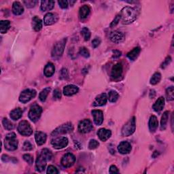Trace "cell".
I'll return each instance as SVG.
<instances>
[{
    "instance_id": "obj_52",
    "label": "cell",
    "mask_w": 174,
    "mask_h": 174,
    "mask_svg": "<svg viewBox=\"0 0 174 174\" xmlns=\"http://www.w3.org/2000/svg\"><path fill=\"white\" fill-rule=\"evenodd\" d=\"M109 172L110 173H118L119 171H118V168L116 167L115 165H111L110 167Z\"/></svg>"
},
{
    "instance_id": "obj_42",
    "label": "cell",
    "mask_w": 174,
    "mask_h": 174,
    "mask_svg": "<svg viewBox=\"0 0 174 174\" xmlns=\"http://www.w3.org/2000/svg\"><path fill=\"white\" fill-rule=\"evenodd\" d=\"M23 3H25V5L27 7H28V8H32V7H35V6L36 5L37 2L33 1V0H27V1H24Z\"/></svg>"
},
{
    "instance_id": "obj_40",
    "label": "cell",
    "mask_w": 174,
    "mask_h": 174,
    "mask_svg": "<svg viewBox=\"0 0 174 174\" xmlns=\"http://www.w3.org/2000/svg\"><path fill=\"white\" fill-rule=\"evenodd\" d=\"M22 157H23V159H24L29 165H32V163H33V158L31 154H25L23 155Z\"/></svg>"
},
{
    "instance_id": "obj_41",
    "label": "cell",
    "mask_w": 174,
    "mask_h": 174,
    "mask_svg": "<svg viewBox=\"0 0 174 174\" xmlns=\"http://www.w3.org/2000/svg\"><path fill=\"white\" fill-rule=\"evenodd\" d=\"M99 146V143L95 140H91L88 144V148L91 150H94L96 149L97 147Z\"/></svg>"
},
{
    "instance_id": "obj_48",
    "label": "cell",
    "mask_w": 174,
    "mask_h": 174,
    "mask_svg": "<svg viewBox=\"0 0 174 174\" xmlns=\"http://www.w3.org/2000/svg\"><path fill=\"white\" fill-rule=\"evenodd\" d=\"M171 61H172V58H171V57L168 56V57L165 59V61L163 63V64H162V65H161V68H162V69L165 68L167 66V65H169V64L170 63V62H171Z\"/></svg>"
},
{
    "instance_id": "obj_29",
    "label": "cell",
    "mask_w": 174,
    "mask_h": 174,
    "mask_svg": "<svg viewBox=\"0 0 174 174\" xmlns=\"http://www.w3.org/2000/svg\"><path fill=\"white\" fill-rule=\"evenodd\" d=\"M140 52H141V49L140 47L135 48L132 50V51H130L128 54H127V57H128L131 61L136 60L139 55H140Z\"/></svg>"
},
{
    "instance_id": "obj_26",
    "label": "cell",
    "mask_w": 174,
    "mask_h": 174,
    "mask_svg": "<svg viewBox=\"0 0 174 174\" xmlns=\"http://www.w3.org/2000/svg\"><path fill=\"white\" fill-rule=\"evenodd\" d=\"M55 67L52 63H48L46 65L44 69V73L46 77H51L55 73Z\"/></svg>"
},
{
    "instance_id": "obj_20",
    "label": "cell",
    "mask_w": 174,
    "mask_h": 174,
    "mask_svg": "<svg viewBox=\"0 0 174 174\" xmlns=\"http://www.w3.org/2000/svg\"><path fill=\"white\" fill-rule=\"evenodd\" d=\"M107 95L105 93H102L99 95L97 97L95 98V102L93 103L94 106H102L106 105L107 103Z\"/></svg>"
},
{
    "instance_id": "obj_16",
    "label": "cell",
    "mask_w": 174,
    "mask_h": 174,
    "mask_svg": "<svg viewBox=\"0 0 174 174\" xmlns=\"http://www.w3.org/2000/svg\"><path fill=\"white\" fill-rule=\"evenodd\" d=\"M110 40L114 43H121L124 40H125V36L124 34L118 31H114L112 32L110 35Z\"/></svg>"
},
{
    "instance_id": "obj_24",
    "label": "cell",
    "mask_w": 174,
    "mask_h": 174,
    "mask_svg": "<svg viewBox=\"0 0 174 174\" xmlns=\"http://www.w3.org/2000/svg\"><path fill=\"white\" fill-rule=\"evenodd\" d=\"M12 12L14 15H21L24 12V8H23V6L20 2H14L12 4Z\"/></svg>"
},
{
    "instance_id": "obj_23",
    "label": "cell",
    "mask_w": 174,
    "mask_h": 174,
    "mask_svg": "<svg viewBox=\"0 0 174 174\" xmlns=\"http://www.w3.org/2000/svg\"><path fill=\"white\" fill-rule=\"evenodd\" d=\"M164 106H165V99L163 97H159L155 103L154 104L153 109L154 111L157 112H160L161 111L163 110Z\"/></svg>"
},
{
    "instance_id": "obj_28",
    "label": "cell",
    "mask_w": 174,
    "mask_h": 174,
    "mask_svg": "<svg viewBox=\"0 0 174 174\" xmlns=\"http://www.w3.org/2000/svg\"><path fill=\"white\" fill-rule=\"evenodd\" d=\"M22 110L21 109L20 107H17L16 109L13 110L10 112V118L13 121H17L19 118L22 117Z\"/></svg>"
},
{
    "instance_id": "obj_17",
    "label": "cell",
    "mask_w": 174,
    "mask_h": 174,
    "mask_svg": "<svg viewBox=\"0 0 174 174\" xmlns=\"http://www.w3.org/2000/svg\"><path fill=\"white\" fill-rule=\"evenodd\" d=\"M58 21V16L56 14L49 12L46 14L44 18V22L46 25H51Z\"/></svg>"
},
{
    "instance_id": "obj_1",
    "label": "cell",
    "mask_w": 174,
    "mask_h": 174,
    "mask_svg": "<svg viewBox=\"0 0 174 174\" xmlns=\"http://www.w3.org/2000/svg\"><path fill=\"white\" fill-rule=\"evenodd\" d=\"M120 16L123 24L128 25L135 21L137 18V12L133 7L126 6L121 10Z\"/></svg>"
},
{
    "instance_id": "obj_18",
    "label": "cell",
    "mask_w": 174,
    "mask_h": 174,
    "mask_svg": "<svg viewBox=\"0 0 174 174\" xmlns=\"http://www.w3.org/2000/svg\"><path fill=\"white\" fill-rule=\"evenodd\" d=\"M112 132L110 130H108L106 129H100L98 132H97V135L99 138V140L102 142H106L107 141L108 139L111 137Z\"/></svg>"
},
{
    "instance_id": "obj_49",
    "label": "cell",
    "mask_w": 174,
    "mask_h": 174,
    "mask_svg": "<svg viewBox=\"0 0 174 174\" xmlns=\"http://www.w3.org/2000/svg\"><path fill=\"white\" fill-rule=\"evenodd\" d=\"M59 3V6L63 9H66L68 7V2L67 1H65V0H61V1H59L58 2Z\"/></svg>"
},
{
    "instance_id": "obj_8",
    "label": "cell",
    "mask_w": 174,
    "mask_h": 174,
    "mask_svg": "<svg viewBox=\"0 0 174 174\" xmlns=\"http://www.w3.org/2000/svg\"><path fill=\"white\" fill-rule=\"evenodd\" d=\"M73 128L72 124L70 122H67L66 124H64V125H61L59 127H57L55 131H53V132L52 133V136H57V135H59L70 133L73 131Z\"/></svg>"
},
{
    "instance_id": "obj_6",
    "label": "cell",
    "mask_w": 174,
    "mask_h": 174,
    "mask_svg": "<svg viewBox=\"0 0 174 174\" xmlns=\"http://www.w3.org/2000/svg\"><path fill=\"white\" fill-rule=\"evenodd\" d=\"M18 131L23 136L28 137L33 133V129L30 124L27 121H22L18 124Z\"/></svg>"
},
{
    "instance_id": "obj_37",
    "label": "cell",
    "mask_w": 174,
    "mask_h": 174,
    "mask_svg": "<svg viewBox=\"0 0 174 174\" xmlns=\"http://www.w3.org/2000/svg\"><path fill=\"white\" fill-rule=\"evenodd\" d=\"M2 124L3 125V127L6 129V130H12L14 129V125L11 122V121H10L7 118H3V120L2 121Z\"/></svg>"
},
{
    "instance_id": "obj_27",
    "label": "cell",
    "mask_w": 174,
    "mask_h": 174,
    "mask_svg": "<svg viewBox=\"0 0 174 174\" xmlns=\"http://www.w3.org/2000/svg\"><path fill=\"white\" fill-rule=\"evenodd\" d=\"M32 27L34 31L39 32L42 28V21L41 19L37 17H34L32 19Z\"/></svg>"
},
{
    "instance_id": "obj_46",
    "label": "cell",
    "mask_w": 174,
    "mask_h": 174,
    "mask_svg": "<svg viewBox=\"0 0 174 174\" xmlns=\"http://www.w3.org/2000/svg\"><path fill=\"white\" fill-rule=\"evenodd\" d=\"M80 54L84 58H88L90 57V52L87 48H82L80 50Z\"/></svg>"
},
{
    "instance_id": "obj_3",
    "label": "cell",
    "mask_w": 174,
    "mask_h": 174,
    "mask_svg": "<svg viewBox=\"0 0 174 174\" xmlns=\"http://www.w3.org/2000/svg\"><path fill=\"white\" fill-rule=\"evenodd\" d=\"M66 42H67V39L66 38H64V39L58 42L57 43H56L55 45L54 46L51 53L52 57L53 58H55V59H58V58H59L60 57L62 56L64 52Z\"/></svg>"
},
{
    "instance_id": "obj_35",
    "label": "cell",
    "mask_w": 174,
    "mask_h": 174,
    "mask_svg": "<svg viewBox=\"0 0 174 174\" xmlns=\"http://www.w3.org/2000/svg\"><path fill=\"white\" fill-rule=\"evenodd\" d=\"M161 80V74L159 72L154 73L152 75L151 79H150V84L155 85L160 82Z\"/></svg>"
},
{
    "instance_id": "obj_12",
    "label": "cell",
    "mask_w": 174,
    "mask_h": 174,
    "mask_svg": "<svg viewBox=\"0 0 174 174\" xmlns=\"http://www.w3.org/2000/svg\"><path fill=\"white\" fill-rule=\"evenodd\" d=\"M47 161L48 160L46 159V158L42 155V154L40 153L36 161V169L38 172H42L44 171L46 168V162H47Z\"/></svg>"
},
{
    "instance_id": "obj_51",
    "label": "cell",
    "mask_w": 174,
    "mask_h": 174,
    "mask_svg": "<svg viewBox=\"0 0 174 174\" xmlns=\"http://www.w3.org/2000/svg\"><path fill=\"white\" fill-rule=\"evenodd\" d=\"M100 43H101V40H100L99 38H95V39L92 40V47L95 48H97V47H98V46L100 44Z\"/></svg>"
},
{
    "instance_id": "obj_53",
    "label": "cell",
    "mask_w": 174,
    "mask_h": 174,
    "mask_svg": "<svg viewBox=\"0 0 174 174\" xmlns=\"http://www.w3.org/2000/svg\"><path fill=\"white\" fill-rule=\"evenodd\" d=\"M121 56V52L117 51V50H115V51H113V58H118Z\"/></svg>"
},
{
    "instance_id": "obj_5",
    "label": "cell",
    "mask_w": 174,
    "mask_h": 174,
    "mask_svg": "<svg viewBox=\"0 0 174 174\" xmlns=\"http://www.w3.org/2000/svg\"><path fill=\"white\" fill-rule=\"evenodd\" d=\"M135 131V118L133 117L127 122L122 129V135L123 136L128 137L132 135Z\"/></svg>"
},
{
    "instance_id": "obj_43",
    "label": "cell",
    "mask_w": 174,
    "mask_h": 174,
    "mask_svg": "<svg viewBox=\"0 0 174 174\" xmlns=\"http://www.w3.org/2000/svg\"><path fill=\"white\" fill-rule=\"evenodd\" d=\"M33 148V145L31 144L29 141H26L24 144H23L22 149L23 150H25V151H30V150H32Z\"/></svg>"
},
{
    "instance_id": "obj_34",
    "label": "cell",
    "mask_w": 174,
    "mask_h": 174,
    "mask_svg": "<svg viewBox=\"0 0 174 174\" xmlns=\"http://www.w3.org/2000/svg\"><path fill=\"white\" fill-rule=\"evenodd\" d=\"M118 97H119V95L118 92L115 91H111L109 92V93H108L107 98L110 102H112V103L116 102L118 100Z\"/></svg>"
},
{
    "instance_id": "obj_44",
    "label": "cell",
    "mask_w": 174,
    "mask_h": 174,
    "mask_svg": "<svg viewBox=\"0 0 174 174\" xmlns=\"http://www.w3.org/2000/svg\"><path fill=\"white\" fill-rule=\"evenodd\" d=\"M47 173L48 174H57L59 173L58 169L53 165H50L47 169Z\"/></svg>"
},
{
    "instance_id": "obj_33",
    "label": "cell",
    "mask_w": 174,
    "mask_h": 174,
    "mask_svg": "<svg viewBox=\"0 0 174 174\" xmlns=\"http://www.w3.org/2000/svg\"><path fill=\"white\" fill-rule=\"evenodd\" d=\"M51 88H44V90H42L41 91V92L40 93V95H39V99L40 101L42 102H44L46 100V98H47V97L49 94V92H51Z\"/></svg>"
},
{
    "instance_id": "obj_31",
    "label": "cell",
    "mask_w": 174,
    "mask_h": 174,
    "mask_svg": "<svg viewBox=\"0 0 174 174\" xmlns=\"http://www.w3.org/2000/svg\"><path fill=\"white\" fill-rule=\"evenodd\" d=\"M169 119V112L165 111L162 116L161 121V130L163 131L167 127V124Z\"/></svg>"
},
{
    "instance_id": "obj_13",
    "label": "cell",
    "mask_w": 174,
    "mask_h": 174,
    "mask_svg": "<svg viewBox=\"0 0 174 174\" xmlns=\"http://www.w3.org/2000/svg\"><path fill=\"white\" fill-rule=\"evenodd\" d=\"M122 65L121 63H118L114 65L111 72V76L113 79H118L121 76L122 73Z\"/></svg>"
},
{
    "instance_id": "obj_32",
    "label": "cell",
    "mask_w": 174,
    "mask_h": 174,
    "mask_svg": "<svg viewBox=\"0 0 174 174\" xmlns=\"http://www.w3.org/2000/svg\"><path fill=\"white\" fill-rule=\"evenodd\" d=\"M10 22L9 21H2L0 22V31L2 33H6L10 29Z\"/></svg>"
},
{
    "instance_id": "obj_2",
    "label": "cell",
    "mask_w": 174,
    "mask_h": 174,
    "mask_svg": "<svg viewBox=\"0 0 174 174\" xmlns=\"http://www.w3.org/2000/svg\"><path fill=\"white\" fill-rule=\"evenodd\" d=\"M18 142L17 140L16 134L13 132H11L7 134L4 140L5 148L9 151H14L18 148Z\"/></svg>"
},
{
    "instance_id": "obj_45",
    "label": "cell",
    "mask_w": 174,
    "mask_h": 174,
    "mask_svg": "<svg viewBox=\"0 0 174 174\" xmlns=\"http://www.w3.org/2000/svg\"><path fill=\"white\" fill-rule=\"evenodd\" d=\"M68 77H69V75H68L67 69L65 68L62 69L60 72L61 79H67V78H68Z\"/></svg>"
},
{
    "instance_id": "obj_36",
    "label": "cell",
    "mask_w": 174,
    "mask_h": 174,
    "mask_svg": "<svg viewBox=\"0 0 174 174\" xmlns=\"http://www.w3.org/2000/svg\"><path fill=\"white\" fill-rule=\"evenodd\" d=\"M173 92H174L173 87H170L167 88V90H166V97H167V99L168 101H173V100L174 99Z\"/></svg>"
},
{
    "instance_id": "obj_50",
    "label": "cell",
    "mask_w": 174,
    "mask_h": 174,
    "mask_svg": "<svg viewBox=\"0 0 174 174\" xmlns=\"http://www.w3.org/2000/svg\"><path fill=\"white\" fill-rule=\"evenodd\" d=\"M120 20H121V16H120V14H118L115 17V18L114 19V21L112 22L111 25H110V27H115L119 22Z\"/></svg>"
},
{
    "instance_id": "obj_4",
    "label": "cell",
    "mask_w": 174,
    "mask_h": 174,
    "mask_svg": "<svg viewBox=\"0 0 174 174\" xmlns=\"http://www.w3.org/2000/svg\"><path fill=\"white\" fill-rule=\"evenodd\" d=\"M42 112V108L39 105H37V103H34L30 107L28 114L29 118L31 121H33V122H36L40 119Z\"/></svg>"
},
{
    "instance_id": "obj_38",
    "label": "cell",
    "mask_w": 174,
    "mask_h": 174,
    "mask_svg": "<svg viewBox=\"0 0 174 174\" xmlns=\"http://www.w3.org/2000/svg\"><path fill=\"white\" fill-rule=\"evenodd\" d=\"M81 34H82V36H83L85 41L89 40L91 37V32L89 29H88L87 27L82 28V29L81 30Z\"/></svg>"
},
{
    "instance_id": "obj_47",
    "label": "cell",
    "mask_w": 174,
    "mask_h": 174,
    "mask_svg": "<svg viewBox=\"0 0 174 174\" xmlns=\"http://www.w3.org/2000/svg\"><path fill=\"white\" fill-rule=\"evenodd\" d=\"M53 97L55 99H60L61 98V92L59 89H55L54 91Z\"/></svg>"
},
{
    "instance_id": "obj_11",
    "label": "cell",
    "mask_w": 174,
    "mask_h": 174,
    "mask_svg": "<svg viewBox=\"0 0 174 174\" xmlns=\"http://www.w3.org/2000/svg\"><path fill=\"white\" fill-rule=\"evenodd\" d=\"M76 161L75 156L72 153H67L61 158V165L64 167H70L74 164Z\"/></svg>"
},
{
    "instance_id": "obj_19",
    "label": "cell",
    "mask_w": 174,
    "mask_h": 174,
    "mask_svg": "<svg viewBox=\"0 0 174 174\" xmlns=\"http://www.w3.org/2000/svg\"><path fill=\"white\" fill-rule=\"evenodd\" d=\"M79 91V88L75 85L70 84L63 88V94L66 96H72L76 94Z\"/></svg>"
},
{
    "instance_id": "obj_22",
    "label": "cell",
    "mask_w": 174,
    "mask_h": 174,
    "mask_svg": "<svg viewBox=\"0 0 174 174\" xmlns=\"http://www.w3.org/2000/svg\"><path fill=\"white\" fill-rule=\"evenodd\" d=\"M55 7V2L51 0L48 1H42L41 2V10L42 11H49L51 10Z\"/></svg>"
},
{
    "instance_id": "obj_39",
    "label": "cell",
    "mask_w": 174,
    "mask_h": 174,
    "mask_svg": "<svg viewBox=\"0 0 174 174\" xmlns=\"http://www.w3.org/2000/svg\"><path fill=\"white\" fill-rule=\"evenodd\" d=\"M40 154H42L46 159L48 161H51L52 158V154L51 152V150H49L47 148H44L43 150H42V151L40 152Z\"/></svg>"
},
{
    "instance_id": "obj_9",
    "label": "cell",
    "mask_w": 174,
    "mask_h": 174,
    "mask_svg": "<svg viewBox=\"0 0 174 174\" xmlns=\"http://www.w3.org/2000/svg\"><path fill=\"white\" fill-rule=\"evenodd\" d=\"M92 129V124L90 120L84 119L80 121L78 125V131L82 133H88Z\"/></svg>"
},
{
    "instance_id": "obj_7",
    "label": "cell",
    "mask_w": 174,
    "mask_h": 174,
    "mask_svg": "<svg viewBox=\"0 0 174 174\" xmlns=\"http://www.w3.org/2000/svg\"><path fill=\"white\" fill-rule=\"evenodd\" d=\"M36 96V91L34 89H26L23 91L19 97V101L22 103L29 102Z\"/></svg>"
},
{
    "instance_id": "obj_30",
    "label": "cell",
    "mask_w": 174,
    "mask_h": 174,
    "mask_svg": "<svg viewBox=\"0 0 174 174\" xmlns=\"http://www.w3.org/2000/svg\"><path fill=\"white\" fill-rule=\"evenodd\" d=\"M90 7L87 5L82 6L79 10V15L81 18H86L90 14Z\"/></svg>"
},
{
    "instance_id": "obj_15",
    "label": "cell",
    "mask_w": 174,
    "mask_h": 174,
    "mask_svg": "<svg viewBox=\"0 0 174 174\" xmlns=\"http://www.w3.org/2000/svg\"><path fill=\"white\" fill-rule=\"evenodd\" d=\"M131 145L129 142L124 141L121 143H120V144L118 146V152L122 154H129L131 151Z\"/></svg>"
},
{
    "instance_id": "obj_10",
    "label": "cell",
    "mask_w": 174,
    "mask_h": 174,
    "mask_svg": "<svg viewBox=\"0 0 174 174\" xmlns=\"http://www.w3.org/2000/svg\"><path fill=\"white\" fill-rule=\"evenodd\" d=\"M51 144L55 149L59 150L64 148L68 145V139L65 137H57L52 140Z\"/></svg>"
},
{
    "instance_id": "obj_21",
    "label": "cell",
    "mask_w": 174,
    "mask_h": 174,
    "mask_svg": "<svg viewBox=\"0 0 174 174\" xmlns=\"http://www.w3.org/2000/svg\"><path fill=\"white\" fill-rule=\"evenodd\" d=\"M35 139H36V142L38 146H42L44 144L47 139L46 133L44 132H41V131H37L35 134Z\"/></svg>"
},
{
    "instance_id": "obj_25",
    "label": "cell",
    "mask_w": 174,
    "mask_h": 174,
    "mask_svg": "<svg viewBox=\"0 0 174 174\" xmlns=\"http://www.w3.org/2000/svg\"><path fill=\"white\" fill-rule=\"evenodd\" d=\"M158 121L157 120V118L155 117V116H153V115L151 116L149 121L150 131L152 133L155 132L156 130L158 128Z\"/></svg>"
},
{
    "instance_id": "obj_14",
    "label": "cell",
    "mask_w": 174,
    "mask_h": 174,
    "mask_svg": "<svg viewBox=\"0 0 174 174\" xmlns=\"http://www.w3.org/2000/svg\"><path fill=\"white\" fill-rule=\"evenodd\" d=\"M92 116L93 117L94 122L96 125H101L103 121V112L101 110H94L91 112Z\"/></svg>"
},
{
    "instance_id": "obj_54",
    "label": "cell",
    "mask_w": 174,
    "mask_h": 174,
    "mask_svg": "<svg viewBox=\"0 0 174 174\" xmlns=\"http://www.w3.org/2000/svg\"><path fill=\"white\" fill-rule=\"evenodd\" d=\"M155 95H156V92H155V91L153 90V89L150 90V97L151 98V99H152V98H154V97H155Z\"/></svg>"
},
{
    "instance_id": "obj_55",
    "label": "cell",
    "mask_w": 174,
    "mask_h": 174,
    "mask_svg": "<svg viewBox=\"0 0 174 174\" xmlns=\"http://www.w3.org/2000/svg\"><path fill=\"white\" fill-rule=\"evenodd\" d=\"M69 3H70L71 6H72V5L73 4V3H76V2H75V1H74V2H69Z\"/></svg>"
}]
</instances>
